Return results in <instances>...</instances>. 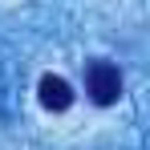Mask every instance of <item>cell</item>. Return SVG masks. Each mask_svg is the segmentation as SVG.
<instances>
[{"instance_id": "1", "label": "cell", "mask_w": 150, "mask_h": 150, "mask_svg": "<svg viewBox=\"0 0 150 150\" xmlns=\"http://www.w3.org/2000/svg\"><path fill=\"white\" fill-rule=\"evenodd\" d=\"M85 93L93 105H114V101L122 98V73H118V65H110V61H89L85 65Z\"/></svg>"}, {"instance_id": "2", "label": "cell", "mask_w": 150, "mask_h": 150, "mask_svg": "<svg viewBox=\"0 0 150 150\" xmlns=\"http://www.w3.org/2000/svg\"><path fill=\"white\" fill-rule=\"evenodd\" d=\"M37 93H41V105L53 110V114H61V110L73 105V85H69L65 77H57V73H45V77H41Z\"/></svg>"}]
</instances>
